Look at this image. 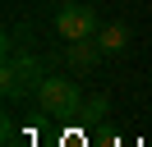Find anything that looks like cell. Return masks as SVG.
<instances>
[{"label":"cell","mask_w":152,"mask_h":147,"mask_svg":"<svg viewBox=\"0 0 152 147\" xmlns=\"http://www.w3.org/2000/svg\"><path fill=\"white\" fill-rule=\"evenodd\" d=\"M102 55H106V51H102L97 37H88V41H65V64H69L74 74H88Z\"/></svg>","instance_id":"obj_4"},{"label":"cell","mask_w":152,"mask_h":147,"mask_svg":"<svg viewBox=\"0 0 152 147\" xmlns=\"http://www.w3.org/2000/svg\"><path fill=\"white\" fill-rule=\"evenodd\" d=\"M46 83V60L32 51H10L5 55V69H0V92L5 101H23L37 97V87Z\"/></svg>","instance_id":"obj_1"},{"label":"cell","mask_w":152,"mask_h":147,"mask_svg":"<svg viewBox=\"0 0 152 147\" xmlns=\"http://www.w3.org/2000/svg\"><path fill=\"white\" fill-rule=\"evenodd\" d=\"M102 115H111V97L106 92H92V97H83V119H102Z\"/></svg>","instance_id":"obj_6"},{"label":"cell","mask_w":152,"mask_h":147,"mask_svg":"<svg viewBox=\"0 0 152 147\" xmlns=\"http://www.w3.org/2000/svg\"><path fill=\"white\" fill-rule=\"evenodd\" d=\"M97 41H102V51H106V55H120L124 46L134 41V32H129V23H120V18H115V23H102Z\"/></svg>","instance_id":"obj_5"},{"label":"cell","mask_w":152,"mask_h":147,"mask_svg":"<svg viewBox=\"0 0 152 147\" xmlns=\"http://www.w3.org/2000/svg\"><path fill=\"white\" fill-rule=\"evenodd\" d=\"M37 110L46 119H69V115H83V92H78L74 78H46L37 87Z\"/></svg>","instance_id":"obj_2"},{"label":"cell","mask_w":152,"mask_h":147,"mask_svg":"<svg viewBox=\"0 0 152 147\" xmlns=\"http://www.w3.org/2000/svg\"><path fill=\"white\" fill-rule=\"evenodd\" d=\"M56 32L65 37V41H88V37L102 32V14H97L92 5H83V0H65V5L56 9Z\"/></svg>","instance_id":"obj_3"}]
</instances>
